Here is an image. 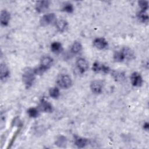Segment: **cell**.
<instances>
[{
  "mask_svg": "<svg viewBox=\"0 0 149 149\" xmlns=\"http://www.w3.org/2000/svg\"><path fill=\"white\" fill-rule=\"evenodd\" d=\"M132 84L135 87H140L143 84V78L140 73L133 72L130 76Z\"/></svg>",
  "mask_w": 149,
  "mask_h": 149,
  "instance_id": "obj_7",
  "label": "cell"
},
{
  "mask_svg": "<svg viewBox=\"0 0 149 149\" xmlns=\"http://www.w3.org/2000/svg\"><path fill=\"white\" fill-rule=\"evenodd\" d=\"M20 130H21V129H20V128H19V129H18L16 131V132H15V134H13V136L12 138L11 139L10 143H9V146H8V147H7L8 148H10V147H11V146H12V145L13 144V143H14V141H15V140L16 138L17 137V135L19 134V132H20Z\"/></svg>",
  "mask_w": 149,
  "mask_h": 149,
  "instance_id": "obj_27",
  "label": "cell"
},
{
  "mask_svg": "<svg viewBox=\"0 0 149 149\" xmlns=\"http://www.w3.org/2000/svg\"><path fill=\"white\" fill-rule=\"evenodd\" d=\"M56 26L59 31L63 32L68 27V22L63 19L59 20L56 22Z\"/></svg>",
  "mask_w": 149,
  "mask_h": 149,
  "instance_id": "obj_14",
  "label": "cell"
},
{
  "mask_svg": "<svg viewBox=\"0 0 149 149\" xmlns=\"http://www.w3.org/2000/svg\"><path fill=\"white\" fill-rule=\"evenodd\" d=\"M10 18V13L6 10H3L1 12V23L2 26H6L9 24Z\"/></svg>",
  "mask_w": 149,
  "mask_h": 149,
  "instance_id": "obj_12",
  "label": "cell"
},
{
  "mask_svg": "<svg viewBox=\"0 0 149 149\" xmlns=\"http://www.w3.org/2000/svg\"><path fill=\"white\" fill-rule=\"evenodd\" d=\"M67 144V139L64 136L61 135L56 138L55 144L59 147H64Z\"/></svg>",
  "mask_w": 149,
  "mask_h": 149,
  "instance_id": "obj_18",
  "label": "cell"
},
{
  "mask_svg": "<svg viewBox=\"0 0 149 149\" xmlns=\"http://www.w3.org/2000/svg\"><path fill=\"white\" fill-rule=\"evenodd\" d=\"M81 49H82V45H81V43L78 41H75L73 44L70 51L73 54H77L79 52H80L81 51Z\"/></svg>",
  "mask_w": 149,
  "mask_h": 149,
  "instance_id": "obj_19",
  "label": "cell"
},
{
  "mask_svg": "<svg viewBox=\"0 0 149 149\" xmlns=\"http://www.w3.org/2000/svg\"><path fill=\"white\" fill-rule=\"evenodd\" d=\"M143 127L144 129H146V130H148V128H149V125H148V122H146L144 125H143Z\"/></svg>",
  "mask_w": 149,
  "mask_h": 149,
  "instance_id": "obj_28",
  "label": "cell"
},
{
  "mask_svg": "<svg viewBox=\"0 0 149 149\" xmlns=\"http://www.w3.org/2000/svg\"><path fill=\"white\" fill-rule=\"evenodd\" d=\"M93 45L98 49H103L108 46V42L104 38H97L94 40Z\"/></svg>",
  "mask_w": 149,
  "mask_h": 149,
  "instance_id": "obj_11",
  "label": "cell"
},
{
  "mask_svg": "<svg viewBox=\"0 0 149 149\" xmlns=\"http://www.w3.org/2000/svg\"><path fill=\"white\" fill-rule=\"evenodd\" d=\"M56 20V16L54 13H49L44 15L40 19V24L42 26H46L54 23Z\"/></svg>",
  "mask_w": 149,
  "mask_h": 149,
  "instance_id": "obj_4",
  "label": "cell"
},
{
  "mask_svg": "<svg viewBox=\"0 0 149 149\" xmlns=\"http://www.w3.org/2000/svg\"><path fill=\"white\" fill-rule=\"evenodd\" d=\"M51 51L54 53H59L62 49L61 43L59 42H54L51 45Z\"/></svg>",
  "mask_w": 149,
  "mask_h": 149,
  "instance_id": "obj_20",
  "label": "cell"
},
{
  "mask_svg": "<svg viewBox=\"0 0 149 149\" xmlns=\"http://www.w3.org/2000/svg\"><path fill=\"white\" fill-rule=\"evenodd\" d=\"M62 10L69 13H72L73 11V6L72 3H66L63 5L62 8Z\"/></svg>",
  "mask_w": 149,
  "mask_h": 149,
  "instance_id": "obj_25",
  "label": "cell"
},
{
  "mask_svg": "<svg viewBox=\"0 0 149 149\" xmlns=\"http://www.w3.org/2000/svg\"><path fill=\"white\" fill-rule=\"evenodd\" d=\"M49 3L50 2L48 1H38L36 4V9L38 12L42 13L48 8Z\"/></svg>",
  "mask_w": 149,
  "mask_h": 149,
  "instance_id": "obj_10",
  "label": "cell"
},
{
  "mask_svg": "<svg viewBox=\"0 0 149 149\" xmlns=\"http://www.w3.org/2000/svg\"><path fill=\"white\" fill-rule=\"evenodd\" d=\"M137 17L138 19L143 23L147 22L148 20V19H149L148 15L147 13L146 12V11L141 10L137 13Z\"/></svg>",
  "mask_w": 149,
  "mask_h": 149,
  "instance_id": "obj_16",
  "label": "cell"
},
{
  "mask_svg": "<svg viewBox=\"0 0 149 149\" xmlns=\"http://www.w3.org/2000/svg\"><path fill=\"white\" fill-rule=\"evenodd\" d=\"M0 70H1V75L0 78L2 81H3L8 79L9 76V70L8 66L5 63H1L0 66Z\"/></svg>",
  "mask_w": 149,
  "mask_h": 149,
  "instance_id": "obj_13",
  "label": "cell"
},
{
  "mask_svg": "<svg viewBox=\"0 0 149 149\" xmlns=\"http://www.w3.org/2000/svg\"><path fill=\"white\" fill-rule=\"evenodd\" d=\"M49 94L53 98H58L59 97L60 92L58 87H52L49 90Z\"/></svg>",
  "mask_w": 149,
  "mask_h": 149,
  "instance_id": "obj_21",
  "label": "cell"
},
{
  "mask_svg": "<svg viewBox=\"0 0 149 149\" xmlns=\"http://www.w3.org/2000/svg\"><path fill=\"white\" fill-rule=\"evenodd\" d=\"M139 6L141 8V10L146 11L148 8V2L146 1H140L138 2Z\"/></svg>",
  "mask_w": 149,
  "mask_h": 149,
  "instance_id": "obj_26",
  "label": "cell"
},
{
  "mask_svg": "<svg viewBox=\"0 0 149 149\" xmlns=\"http://www.w3.org/2000/svg\"><path fill=\"white\" fill-rule=\"evenodd\" d=\"M27 113L29 115V116L30 118H36L39 115V112L38 110L36 108H30L28 110H27Z\"/></svg>",
  "mask_w": 149,
  "mask_h": 149,
  "instance_id": "obj_23",
  "label": "cell"
},
{
  "mask_svg": "<svg viewBox=\"0 0 149 149\" xmlns=\"http://www.w3.org/2000/svg\"><path fill=\"white\" fill-rule=\"evenodd\" d=\"M88 143V140L86 138H77L75 140L74 144L78 148H83Z\"/></svg>",
  "mask_w": 149,
  "mask_h": 149,
  "instance_id": "obj_15",
  "label": "cell"
},
{
  "mask_svg": "<svg viewBox=\"0 0 149 149\" xmlns=\"http://www.w3.org/2000/svg\"><path fill=\"white\" fill-rule=\"evenodd\" d=\"M93 70L95 72H103L104 73H108L110 71V69L107 66L101 64L98 62H95L93 65Z\"/></svg>",
  "mask_w": 149,
  "mask_h": 149,
  "instance_id": "obj_8",
  "label": "cell"
},
{
  "mask_svg": "<svg viewBox=\"0 0 149 149\" xmlns=\"http://www.w3.org/2000/svg\"><path fill=\"white\" fill-rule=\"evenodd\" d=\"M76 65L81 73H84L88 68V63L84 58H79L76 61Z\"/></svg>",
  "mask_w": 149,
  "mask_h": 149,
  "instance_id": "obj_9",
  "label": "cell"
},
{
  "mask_svg": "<svg viewBox=\"0 0 149 149\" xmlns=\"http://www.w3.org/2000/svg\"><path fill=\"white\" fill-rule=\"evenodd\" d=\"M53 63V59L49 56H44L40 61V66L34 69L36 74H42L47 70L49 69Z\"/></svg>",
  "mask_w": 149,
  "mask_h": 149,
  "instance_id": "obj_2",
  "label": "cell"
},
{
  "mask_svg": "<svg viewBox=\"0 0 149 149\" xmlns=\"http://www.w3.org/2000/svg\"><path fill=\"white\" fill-rule=\"evenodd\" d=\"M113 59L116 62H122L125 59V56L122 51H116L113 55Z\"/></svg>",
  "mask_w": 149,
  "mask_h": 149,
  "instance_id": "obj_22",
  "label": "cell"
},
{
  "mask_svg": "<svg viewBox=\"0 0 149 149\" xmlns=\"http://www.w3.org/2000/svg\"><path fill=\"white\" fill-rule=\"evenodd\" d=\"M102 87L103 82L101 80H94L90 84V88L92 92L95 94H100L102 92Z\"/></svg>",
  "mask_w": 149,
  "mask_h": 149,
  "instance_id": "obj_6",
  "label": "cell"
},
{
  "mask_svg": "<svg viewBox=\"0 0 149 149\" xmlns=\"http://www.w3.org/2000/svg\"><path fill=\"white\" fill-rule=\"evenodd\" d=\"M58 85L62 88H68L72 84L71 78L67 74H61L57 79Z\"/></svg>",
  "mask_w": 149,
  "mask_h": 149,
  "instance_id": "obj_3",
  "label": "cell"
},
{
  "mask_svg": "<svg viewBox=\"0 0 149 149\" xmlns=\"http://www.w3.org/2000/svg\"><path fill=\"white\" fill-rule=\"evenodd\" d=\"M39 108L41 111L48 113L52 112L54 109L52 104L44 98H42L40 101Z\"/></svg>",
  "mask_w": 149,
  "mask_h": 149,
  "instance_id": "obj_5",
  "label": "cell"
},
{
  "mask_svg": "<svg viewBox=\"0 0 149 149\" xmlns=\"http://www.w3.org/2000/svg\"><path fill=\"white\" fill-rule=\"evenodd\" d=\"M125 56V59H132L134 57L133 52L128 47H124L121 50Z\"/></svg>",
  "mask_w": 149,
  "mask_h": 149,
  "instance_id": "obj_17",
  "label": "cell"
},
{
  "mask_svg": "<svg viewBox=\"0 0 149 149\" xmlns=\"http://www.w3.org/2000/svg\"><path fill=\"white\" fill-rule=\"evenodd\" d=\"M36 75L34 70L31 68H27L24 70L22 80L26 88H30L33 85L36 79Z\"/></svg>",
  "mask_w": 149,
  "mask_h": 149,
  "instance_id": "obj_1",
  "label": "cell"
},
{
  "mask_svg": "<svg viewBox=\"0 0 149 149\" xmlns=\"http://www.w3.org/2000/svg\"><path fill=\"white\" fill-rule=\"evenodd\" d=\"M112 75H113L114 79H115L116 81H120V80H123V79H125L124 73H122V72L114 71V72L112 73Z\"/></svg>",
  "mask_w": 149,
  "mask_h": 149,
  "instance_id": "obj_24",
  "label": "cell"
}]
</instances>
